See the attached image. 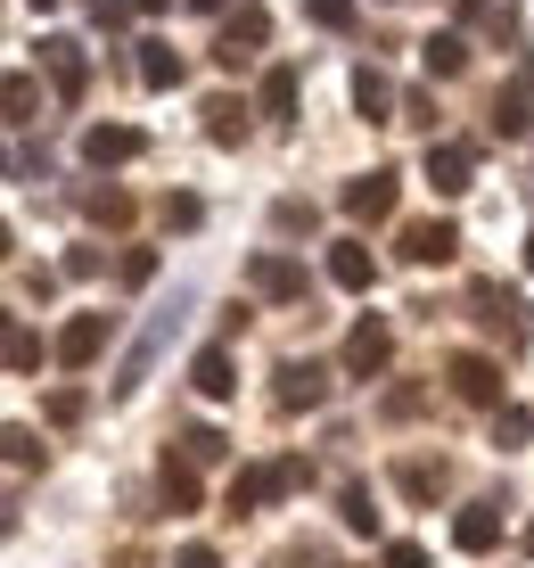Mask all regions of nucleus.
<instances>
[{"instance_id":"nucleus-9","label":"nucleus","mask_w":534,"mask_h":568,"mask_svg":"<svg viewBox=\"0 0 534 568\" xmlns=\"http://www.w3.org/2000/svg\"><path fill=\"white\" fill-rule=\"evenodd\" d=\"M469 173H477V149H469V141H437V149H428V182H437V199H461Z\"/></svg>"},{"instance_id":"nucleus-25","label":"nucleus","mask_w":534,"mask_h":568,"mask_svg":"<svg viewBox=\"0 0 534 568\" xmlns=\"http://www.w3.org/2000/svg\"><path fill=\"white\" fill-rule=\"evenodd\" d=\"M223 454H230L223 428H182V462H189V469H206V462H223Z\"/></svg>"},{"instance_id":"nucleus-31","label":"nucleus","mask_w":534,"mask_h":568,"mask_svg":"<svg viewBox=\"0 0 534 568\" xmlns=\"http://www.w3.org/2000/svg\"><path fill=\"white\" fill-rule=\"evenodd\" d=\"M42 413H50V428H74V420H83V387H58Z\"/></svg>"},{"instance_id":"nucleus-2","label":"nucleus","mask_w":534,"mask_h":568,"mask_svg":"<svg viewBox=\"0 0 534 568\" xmlns=\"http://www.w3.org/2000/svg\"><path fill=\"white\" fill-rule=\"evenodd\" d=\"M107 338H115V313H74V322L58 329V371H91L107 355Z\"/></svg>"},{"instance_id":"nucleus-13","label":"nucleus","mask_w":534,"mask_h":568,"mask_svg":"<svg viewBox=\"0 0 534 568\" xmlns=\"http://www.w3.org/2000/svg\"><path fill=\"white\" fill-rule=\"evenodd\" d=\"M329 281H338V288H353V297H362V288L379 281V256H370L362 240H338V247H329Z\"/></svg>"},{"instance_id":"nucleus-43","label":"nucleus","mask_w":534,"mask_h":568,"mask_svg":"<svg viewBox=\"0 0 534 568\" xmlns=\"http://www.w3.org/2000/svg\"><path fill=\"white\" fill-rule=\"evenodd\" d=\"M33 9H58V0H33Z\"/></svg>"},{"instance_id":"nucleus-1","label":"nucleus","mask_w":534,"mask_h":568,"mask_svg":"<svg viewBox=\"0 0 534 568\" xmlns=\"http://www.w3.org/2000/svg\"><path fill=\"white\" fill-rule=\"evenodd\" d=\"M247 288H255V297H264V305H305V264H296V256H280V247H264V256H247Z\"/></svg>"},{"instance_id":"nucleus-41","label":"nucleus","mask_w":534,"mask_h":568,"mask_svg":"<svg viewBox=\"0 0 534 568\" xmlns=\"http://www.w3.org/2000/svg\"><path fill=\"white\" fill-rule=\"evenodd\" d=\"M0 264H9V223H0Z\"/></svg>"},{"instance_id":"nucleus-34","label":"nucleus","mask_w":534,"mask_h":568,"mask_svg":"<svg viewBox=\"0 0 534 568\" xmlns=\"http://www.w3.org/2000/svg\"><path fill=\"white\" fill-rule=\"evenodd\" d=\"M493 132H502V141H510V132H526V100H510V91H502V100H493Z\"/></svg>"},{"instance_id":"nucleus-7","label":"nucleus","mask_w":534,"mask_h":568,"mask_svg":"<svg viewBox=\"0 0 534 568\" xmlns=\"http://www.w3.org/2000/svg\"><path fill=\"white\" fill-rule=\"evenodd\" d=\"M264 33H271V17H264V9H239V17H223V42H214V58H223V67L239 74L247 58L264 50Z\"/></svg>"},{"instance_id":"nucleus-30","label":"nucleus","mask_w":534,"mask_h":568,"mask_svg":"<svg viewBox=\"0 0 534 568\" xmlns=\"http://www.w3.org/2000/svg\"><path fill=\"white\" fill-rule=\"evenodd\" d=\"M0 454H9L17 469H33L42 462V437H33V428H0Z\"/></svg>"},{"instance_id":"nucleus-17","label":"nucleus","mask_w":534,"mask_h":568,"mask_svg":"<svg viewBox=\"0 0 534 568\" xmlns=\"http://www.w3.org/2000/svg\"><path fill=\"white\" fill-rule=\"evenodd\" d=\"M33 108H42V74H0V115L33 124Z\"/></svg>"},{"instance_id":"nucleus-15","label":"nucleus","mask_w":534,"mask_h":568,"mask_svg":"<svg viewBox=\"0 0 534 568\" xmlns=\"http://www.w3.org/2000/svg\"><path fill=\"white\" fill-rule=\"evenodd\" d=\"M189 387H197V396H214V404H223L230 387H239V363H230V346H206V355L189 363Z\"/></svg>"},{"instance_id":"nucleus-12","label":"nucleus","mask_w":534,"mask_h":568,"mask_svg":"<svg viewBox=\"0 0 534 568\" xmlns=\"http://www.w3.org/2000/svg\"><path fill=\"white\" fill-rule=\"evenodd\" d=\"M452 544H461V552H493V544H502V503H469V511L452 519Z\"/></svg>"},{"instance_id":"nucleus-4","label":"nucleus","mask_w":534,"mask_h":568,"mask_svg":"<svg viewBox=\"0 0 534 568\" xmlns=\"http://www.w3.org/2000/svg\"><path fill=\"white\" fill-rule=\"evenodd\" d=\"M444 379H452V396H461V404H485V413L502 404V363H493V355H452Z\"/></svg>"},{"instance_id":"nucleus-14","label":"nucleus","mask_w":534,"mask_h":568,"mask_svg":"<svg viewBox=\"0 0 534 568\" xmlns=\"http://www.w3.org/2000/svg\"><path fill=\"white\" fill-rule=\"evenodd\" d=\"M83 156H91V165H132V156H141V132H132V124H91Z\"/></svg>"},{"instance_id":"nucleus-27","label":"nucleus","mask_w":534,"mask_h":568,"mask_svg":"<svg viewBox=\"0 0 534 568\" xmlns=\"http://www.w3.org/2000/svg\"><path fill=\"white\" fill-rule=\"evenodd\" d=\"M305 17L321 33H353V17H362V9H353V0H305Z\"/></svg>"},{"instance_id":"nucleus-19","label":"nucleus","mask_w":534,"mask_h":568,"mask_svg":"<svg viewBox=\"0 0 534 568\" xmlns=\"http://www.w3.org/2000/svg\"><path fill=\"white\" fill-rule=\"evenodd\" d=\"M420 58H428V74H437V83H452V74L469 67V42H461V33H428Z\"/></svg>"},{"instance_id":"nucleus-29","label":"nucleus","mask_w":534,"mask_h":568,"mask_svg":"<svg viewBox=\"0 0 534 568\" xmlns=\"http://www.w3.org/2000/svg\"><path fill=\"white\" fill-rule=\"evenodd\" d=\"M338 519L353 527V536H370V527H379V511H370V486H346V495H338Z\"/></svg>"},{"instance_id":"nucleus-45","label":"nucleus","mask_w":534,"mask_h":568,"mask_svg":"<svg viewBox=\"0 0 534 568\" xmlns=\"http://www.w3.org/2000/svg\"><path fill=\"white\" fill-rule=\"evenodd\" d=\"M0 173H9V156H0Z\"/></svg>"},{"instance_id":"nucleus-10","label":"nucleus","mask_w":534,"mask_h":568,"mask_svg":"<svg viewBox=\"0 0 534 568\" xmlns=\"http://www.w3.org/2000/svg\"><path fill=\"white\" fill-rule=\"evenodd\" d=\"M469 305H477V322H485V329H493L502 346H518V338H526V322H518V305H510V288L477 281V288H469Z\"/></svg>"},{"instance_id":"nucleus-42","label":"nucleus","mask_w":534,"mask_h":568,"mask_svg":"<svg viewBox=\"0 0 534 568\" xmlns=\"http://www.w3.org/2000/svg\"><path fill=\"white\" fill-rule=\"evenodd\" d=\"M526 264H534V231H526Z\"/></svg>"},{"instance_id":"nucleus-20","label":"nucleus","mask_w":534,"mask_h":568,"mask_svg":"<svg viewBox=\"0 0 534 568\" xmlns=\"http://www.w3.org/2000/svg\"><path fill=\"white\" fill-rule=\"evenodd\" d=\"M353 108H362L370 124H387V108H394V83H387L379 67H362V74H353Z\"/></svg>"},{"instance_id":"nucleus-44","label":"nucleus","mask_w":534,"mask_h":568,"mask_svg":"<svg viewBox=\"0 0 534 568\" xmlns=\"http://www.w3.org/2000/svg\"><path fill=\"white\" fill-rule=\"evenodd\" d=\"M526 552H534V527H526Z\"/></svg>"},{"instance_id":"nucleus-32","label":"nucleus","mask_w":534,"mask_h":568,"mask_svg":"<svg viewBox=\"0 0 534 568\" xmlns=\"http://www.w3.org/2000/svg\"><path fill=\"white\" fill-rule=\"evenodd\" d=\"M271 223H280V231H312L321 214H312V199H280V206H271Z\"/></svg>"},{"instance_id":"nucleus-8","label":"nucleus","mask_w":534,"mask_h":568,"mask_svg":"<svg viewBox=\"0 0 534 568\" xmlns=\"http://www.w3.org/2000/svg\"><path fill=\"white\" fill-rule=\"evenodd\" d=\"M403 256H411V264H452V256H461V223H444V214L411 223V231H403Z\"/></svg>"},{"instance_id":"nucleus-26","label":"nucleus","mask_w":534,"mask_h":568,"mask_svg":"<svg viewBox=\"0 0 534 568\" xmlns=\"http://www.w3.org/2000/svg\"><path fill=\"white\" fill-rule=\"evenodd\" d=\"M264 115H296V67H271L264 74Z\"/></svg>"},{"instance_id":"nucleus-24","label":"nucleus","mask_w":534,"mask_h":568,"mask_svg":"<svg viewBox=\"0 0 534 568\" xmlns=\"http://www.w3.org/2000/svg\"><path fill=\"white\" fill-rule=\"evenodd\" d=\"M526 437H534V413H526V404H493V445L510 454V445H526Z\"/></svg>"},{"instance_id":"nucleus-5","label":"nucleus","mask_w":534,"mask_h":568,"mask_svg":"<svg viewBox=\"0 0 534 568\" xmlns=\"http://www.w3.org/2000/svg\"><path fill=\"white\" fill-rule=\"evenodd\" d=\"M387 363H394V329L387 322H353L346 329V371H353V379H379Z\"/></svg>"},{"instance_id":"nucleus-11","label":"nucleus","mask_w":534,"mask_h":568,"mask_svg":"<svg viewBox=\"0 0 534 568\" xmlns=\"http://www.w3.org/2000/svg\"><path fill=\"white\" fill-rule=\"evenodd\" d=\"M329 396V371L321 363H280V413H312Z\"/></svg>"},{"instance_id":"nucleus-37","label":"nucleus","mask_w":534,"mask_h":568,"mask_svg":"<svg viewBox=\"0 0 534 568\" xmlns=\"http://www.w3.org/2000/svg\"><path fill=\"white\" fill-rule=\"evenodd\" d=\"M387 568H428V552L420 544H387Z\"/></svg>"},{"instance_id":"nucleus-21","label":"nucleus","mask_w":534,"mask_h":568,"mask_svg":"<svg viewBox=\"0 0 534 568\" xmlns=\"http://www.w3.org/2000/svg\"><path fill=\"white\" fill-rule=\"evenodd\" d=\"M239 132H247V108L230 100V91H223V100H206V141H214V149H230Z\"/></svg>"},{"instance_id":"nucleus-38","label":"nucleus","mask_w":534,"mask_h":568,"mask_svg":"<svg viewBox=\"0 0 534 568\" xmlns=\"http://www.w3.org/2000/svg\"><path fill=\"white\" fill-rule=\"evenodd\" d=\"M173 568H223V560H214V552H206V544H189V552H182V560H173Z\"/></svg>"},{"instance_id":"nucleus-35","label":"nucleus","mask_w":534,"mask_h":568,"mask_svg":"<svg viewBox=\"0 0 534 568\" xmlns=\"http://www.w3.org/2000/svg\"><path fill=\"white\" fill-rule=\"evenodd\" d=\"M165 223L173 231H197V223H206V206H197V199H165Z\"/></svg>"},{"instance_id":"nucleus-6","label":"nucleus","mask_w":534,"mask_h":568,"mask_svg":"<svg viewBox=\"0 0 534 568\" xmlns=\"http://www.w3.org/2000/svg\"><path fill=\"white\" fill-rule=\"evenodd\" d=\"M42 67H50V83H58V100H83V83H91V58H83V42H66V33H50L42 42Z\"/></svg>"},{"instance_id":"nucleus-33","label":"nucleus","mask_w":534,"mask_h":568,"mask_svg":"<svg viewBox=\"0 0 534 568\" xmlns=\"http://www.w3.org/2000/svg\"><path fill=\"white\" fill-rule=\"evenodd\" d=\"M115 272H124V288H148V281H156V247H132Z\"/></svg>"},{"instance_id":"nucleus-23","label":"nucleus","mask_w":534,"mask_h":568,"mask_svg":"<svg viewBox=\"0 0 534 568\" xmlns=\"http://www.w3.org/2000/svg\"><path fill=\"white\" fill-rule=\"evenodd\" d=\"M141 83H148V91H173V83H182V58H173V42H141Z\"/></svg>"},{"instance_id":"nucleus-3","label":"nucleus","mask_w":534,"mask_h":568,"mask_svg":"<svg viewBox=\"0 0 534 568\" xmlns=\"http://www.w3.org/2000/svg\"><path fill=\"white\" fill-rule=\"evenodd\" d=\"M394 190H403V173H394V165L353 173V182H346V214H353V223H387V214H394Z\"/></svg>"},{"instance_id":"nucleus-36","label":"nucleus","mask_w":534,"mask_h":568,"mask_svg":"<svg viewBox=\"0 0 534 568\" xmlns=\"http://www.w3.org/2000/svg\"><path fill=\"white\" fill-rule=\"evenodd\" d=\"M124 17H132V0H91V26H107V33H115Z\"/></svg>"},{"instance_id":"nucleus-39","label":"nucleus","mask_w":534,"mask_h":568,"mask_svg":"<svg viewBox=\"0 0 534 568\" xmlns=\"http://www.w3.org/2000/svg\"><path fill=\"white\" fill-rule=\"evenodd\" d=\"M510 100H526V108H534V58L518 67V91H510Z\"/></svg>"},{"instance_id":"nucleus-16","label":"nucleus","mask_w":534,"mask_h":568,"mask_svg":"<svg viewBox=\"0 0 534 568\" xmlns=\"http://www.w3.org/2000/svg\"><path fill=\"white\" fill-rule=\"evenodd\" d=\"M0 363H9V371H42V329L9 313V322H0Z\"/></svg>"},{"instance_id":"nucleus-22","label":"nucleus","mask_w":534,"mask_h":568,"mask_svg":"<svg viewBox=\"0 0 534 568\" xmlns=\"http://www.w3.org/2000/svg\"><path fill=\"white\" fill-rule=\"evenodd\" d=\"M156 486H165V511H197V469H189V462H173V454H165Z\"/></svg>"},{"instance_id":"nucleus-28","label":"nucleus","mask_w":534,"mask_h":568,"mask_svg":"<svg viewBox=\"0 0 534 568\" xmlns=\"http://www.w3.org/2000/svg\"><path fill=\"white\" fill-rule=\"evenodd\" d=\"M83 206H91V223H107V231H124V223H132V199H124V190H91Z\"/></svg>"},{"instance_id":"nucleus-40","label":"nucleus","mask_w":534,"mask_h":568,"mask_svg":"<svg viewBox=\"0 0 534 568\" xmlns=\"http://www.w3.org/2000/svg\"><path fill=\"white\" fill-rule=\"evenodd\" d=\"M189 9H197V17H223V0H189Z\"/></svg>"},{"instance_id":"nucleus-18","label":"nucleus","mask_w":534,"mask_h":568,"mask_svg":"<svg viewBox=\"0 0 534 568\" xmlns=\"http://www.w3.org/2000/svg\"><path fill=\"white\" fill-rule=\"evenodd\" d=\"M394 486H403L411 503H437L444 486H452V469L444 462H403V469H394Z\"/></svg>"}]
</instances>
